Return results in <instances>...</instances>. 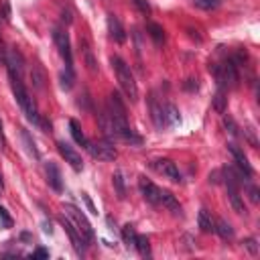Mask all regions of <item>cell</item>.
<instances>
[{"instance_id":"cell-23","label":"cell","mask_w":260,"mask_h":260,"mask_svg":"<svg viewBox=\"0 0 260 260\" xmlns=\"http://www.w3.org/2000/svg\"><path fill=\"white\" fill-rule=\"evenodd\" d=\"M179 120H181L179 118V110L173 104H165V122H167V126H173Z\"/></svg>"},{"instance_id":"cell-8","label":"cell","mask_w":260,"mask_h":260,"mask_svg":"<svg viewBox=\"0 0 260 260\" xmlns=\"http://www.w3.org/2000/svg\"><path fill=\"white\" fill-rule=\"evenodd\" d=\"M57 148H59V152H61V156L65 158V162H69L75 171H81L83 169V160H81V154L71 146V144H67V142H63V140H59L57 142Z\"/></svg>"},{"instance_id":"cell-40","label":"cell","mask_w":260,"mask_h":260,"mask_svg":"<svg viewBox=\"0 0 260 260\" xmlns=\"http://www.w3.org/2000/svg\"><path fill=\"white\" fill-rule=\"evenodd\" d=\"M0 187H2V177H0Z\"/></svg>"},{"instance_id":"cell-38","label":"cell","mask_w":260,"mask_h":260,"mask_svg":"<svg viewBox=\"0 0 260 260\" xmlns=\"http://www.w3.org/2000/svg\"><path fill=\"white\" fill-rule=\"evenodd\" d=\"M185 87H187V89H193V87L197 89V79H187V83H185Z\"/></svg>"},{"instance_id":"cell-11","label":"cell","mask_w":260,"mask_h":260,"mask_svg":"<svg viewBox=\"0 0 260 260\" xmlns=\"http://www.w3.org/2000/svg\"><path fill=\"white\" fill-rule=\"evenodd\" d=\"M228 150L232 152V156H234V160H236V165H238L240 173H242V175H246V177H252V175H254V169L250 167L248 156L244 154V150H242L240 146H236L234 142H230V144H228Z\"/></svg>"},{"instance_id":"cell-10","label":"cell","mask_w":260,"mask_h":260,"mask_svg":"<svg viewBox=\"0 0 260 260\" xmlns=\"http://www.w3.org/2000/svg\"><path fill=\"white\" fill-rule=\"evenodd\" d=\"M61 225L67 230V234H69V240H71V244H73V248H75V252L79 254V256H83V252H85V246H87V242H85V238L75 230V225L67 219V217H61Z\"/></svg>"},{"instance_id":"cell-35","label":"cell","mask_w":260,"mask_h":260,"mask_svg":"<svg viewBox=\"0 0 260 260\" xmlns=\"http://www.w3.org/2000/svg\"><path fill=\"white\" fill-rule=\"evenodd\" d=\"M0 217L4 219V225H10V223H12V219H10V215L6 213V209H4V207H0Z\"/></svg>"},{"instance_id":"cell-7","label":"cell","mask_w":260,"mask_h":260,"mask_svg":"<svg viewBox=\"0 0 260 260\" xmlns=\"http://www.w3.org/2000/svg\"><path fill=\"white\" fill-rule=\"evenodd\" d=\"M152 167H154L156 173H160L162 177L171 179L173 183H181V173H179V169H177V165H175L173 160H169V158H158V160L152 162Z\"/></svg>"},{"instance_id":"cell-36","label":"cell","mask_w":260,"mask_h":260,"mask_svg":"<svg viewBox=\"0 0 260 260\" xmlns=\"http://www.w3.org/2000/svg\"><path fill=\"white\" fill-rule=\"evenodd\" d=\"M32 258H49V252H47L45 248H39V250L32 254Z\"/></svg>"},{"instance_id":"cell-2","label":"cell","mask_w":260,"mask_h":260,"mask_svg":"<svg viewBox=\"0 0 260 260\" xmlns=\"http://www.w3.org/2000/svg\"><path fill=\"white\" fill-rule=\"evenodd\" d=\"M112 67H114V71H116L118 83H120L122 91L126 93V98H128L130 102H136V100H138V85H136V81H134V75H132V71H130V65H128L122 57L114 55V57H112Z\"/></svg>"},{"instance_id":"cell-27","label":"cell","mask_w":260,"mask_h":260,"mask_svg":"<svg viewBox=\"0 0 260 260\" xmlns=\"http://www.w3.org/2000/svg\"><path fill=\"white\" fill-rule=\"evenodd\" d=\"M122 238H124V242H126L128 246H134V242H136V232H134V228H132L130 223H126V225L122 228Z\"/></svg>"},{"instance_id":"cell-39","label":"cell","mask_w":260,"mask_h":260,"mask_svg":"<svg viewBox=\"0 0 260 260\" xmlns=\"http://www.w3.org/2000/svg\"><path fill=\"white\" fill-rule=\"evenodd\" d=\"M0 144H4V132H2V122H0Z\"/></svg>"},{"instance_id":"cell-33","label":"cell","mask_w":260,"mask_h":260,"mask_svg":"<svg viewBox=\"0 0 260 260\" xmlns=\"http://www.w3.org/2000/svg\"><path fill=\"white\" fill-rule=\"evenodd\" d=\"M248 193H250L252 203H258V187L256 185H248Z\"/></svg>"},{"instance_id":"cell-14","label":"cell","mask_w":260,"mask_h":260,"mask_svg":"<svg viewBox=\"0 0 260 260\" xmlns=\"http://www.w3.org/2000/svg\"><path fill=\"white\" fill-rule=\"evenodd\" d=\"M108 30H110V37L116 41V43H124L126 41V30L122 26V22L118 20L116 14H108Z\"/></svg>"},{"instance_id":"cell-24","label":"cell","mask_w":260,"mask_h":260,"mask_svg":"<svg viewBox=\"0 0 260 260\" xmlns=\"http://www.w3.org/2000/svg\"><path fill=\"white\" fill-rule=\"evenodd\" d=\"M20 138H22V142H24V146H26L28 154H30V156H35V158H39V150H37V146H35V142H32V138H30L28 130L20 128Z\"/></svg>"},{"instance_id":"cell-34","label":"cell","mask_w":260,"mask_h":260,"mask_svg":"<svg viewBox=\"0 0 260 260\" xmlns=\"http://www.w3.org/2000/svg\"><path fill=\"white\" fill-rule=\"evenodd\" d=\"M2 18H4V20H10V6H8V0H2Z\"/></svg>"},{"instance_id":"cell-3","label":"cell","mask_w":260,"mask_h":260,"mask_svg":"<svg viewBox=\"0 0 260 260\" xmlns=\"http://www.w3.org/2000/svg\"><path fill=\"white\" fill-rule=\"evenodd\" d=\"M223 173V183L228 187V197H230V203L232 207L238 211V213H246V207H244V201H242V195H240V177H244L240 171L228 167L221 171Z\"/></svg>"},{"instance_id":"cell-12","label":"cell","mask_w":260,"mask_h":260,"mask_svg":"<svg viewBox=\"0 0 260 260\" xmlns=\"http://www.w3.org/2000/svg\"><path fill=\"white\" fill-rule=\"evenodd\" d=\"M138 189H140L144 201H148L150 205H158V193H160V189L152 181H148L146 177H140L138 179Z\"/></svg>"},{"instance_id":"cell-16","label":"cell","mask_w":260,"mask_h":260,"mask_svg":"<svg viewBox=\"0 0 260 260\" xmlns=\"http://www.w3.org/2000/svg\"><path fill=\"white\" fill-rule=\"evenodd\" d=\"M45 175H47V183H49L55 191H63L61 173H59V169H57L55 162H47V165H45Z\"/></svg>"},{"instance_id":"cell-19","label":"cell","mask_w":260,"mask_h":260,"mask_svg":"<svg viewBox=\"0 0 260 260\" xmlns=\"http://www.w3.org/2000/svg\"><path fill=\"white\" fill-rule=\"evenodd\" d=\"M197 223H199L201 232H213V219H211V213H209L205 207L199 211V215H197Z\"/></svg>"},{"instance_id":"cell-15","label":"cell","mask_w":260,"mask_h":260,"mask_svg":"<svg viewBox=\"0 0 260 260\" xmlns=\"http://www.w3.org/2000/svg\"><path fill=\"white\" fill-rule=\"evenodd\" d=\"M79 49H81L85 67H87L91 73H95V71H98V61H95V57H93V49H91V45H89V41H87L85 37L79 39Z\"/></svg>"},{"instance_id":"cell-17","label":"cell","mask_w":260,"mask_h":260,"mask_svg":"<svg viewBox=\"0 0 260 260\" xmlns=\"http://www.w3.org/2000/svg\"><path fill=\"white\" fill-rule=\"evenodd\" d=\"M69 132H71V136H73V140H75L77 144L87 146V138H85V134H83V130H81V124H79L77 120H69Z\"/></svg>"},{"instance_id":"cell-13","label":"cell","mask_w":260,"mask_h":260,"mask_svg":"<svg viewBox=\"0 0 260 260\" xmlns=\"http://www.w3.org/2000/svg\"><path fill=\"white\" fill-rule=\"evenodd\" d=\"M158 205H162L165 209H169V211L175 213V215H181V203H179L177 197H175L171 191H167V189H160V193H158Z\"/></svg>"},{"instance_id":"cell-32","label":"cell","mask_w":260,"mask_h":260,"mask_svg":"<svg viewBox=\"0 0 260 260\" xmlns=\"http://www.w3.org/2000/svg\"><path fill=\"white\" fill-rule=\"evenodd\" d=\"M244 248H248V250H250V254H258V244H256V240H254V238L244 240Z\"/></svg>"},{"instance_id":"cell-26","label":"cell","mask_w":260,"mask_h":260,"mask_svg":"<svg viewBox=\"0 0 260 260\" xmlns=\"http://www.w3.org/2000/svg\"><path fill=\"white\" fill-rule=\"evenodd\" d=\"M30 77H32V85H35L37 89H43V87H45V73H43L39 67H32Z\"/></svg>"},{"instance_id":"cell-21","label":"cell","mask_w":260,"mask_h":260,"mask_svg":"<svg viewBox=\"0 0 260 260\" xmlns=\"http://www.w3.org/2000/svg\"><path fill=\"white\" fill-rule=\"evenodd\" d=\"M213 232H217V236H221V238H232L234 236V230H232V225L225 219H215Z\"/></svg>"},{"instance_id":"cell-31","label":"cell","mask_w":260,"mask_h":260,"mask_svg":"<svg viewBox=\"0 0 260 260\" xmlns=\"http://www.w3.org/2000/svg\"><path fill=\"white\" fill-rule=\"evenodd\" d=\"M134 2V6L142 12V14H150V4L146 2V0H132Z\"/></svg>"},{"instance_id":"cell-37","label":"cell","mask_w":260,"mask_h":260,"mask_svg":"<svg viewBox=\"0 0 260 260\" xmlns=\"http://www.w3.org/2000/svg\"><path fill=\"white\" fill-rule=\"evenodd\" d=\"M219 175H221V171L211 173V175H209V183H219Z\"/></svg>"},{"instance_id":"cell-18","label":"cell","mask_w":260,"mask_h":260,"mask_svg":"<svg viewBox=\"0 0 260 260\" xmlns=\"http://www.w3.org/2000/svg\"><path fill=\"white\" fill-rule=\"evenodd\" d=\"M225 106H228V93H225V87H217L215 95H213V110L223 114L225 112Z\"/></svg>"},{"instance_id":"cell-4","label":"cell","mask_w":260,"mask_h":260,"mask_svg":"<svg viewBox=\"0 0 260 260\" xmlns=\"http://www.w3.org/2000/svg\"><path fill=\"white\" fill-rule=\"evenodd\" d=\"M63 211H65V215H67V219L75 225V230L85 238V242L89 244L91 240H93V228H91V223L87 221V217L83 215V211L81 209H77L75 205H71V203H65L63 205Z\"/></svg>"},{"instance_id":"cell-9","label":"cell","mask_w":260,"mask_h":260,"mask_svg":"<svg viewBox=\"0 0 260 260\" xmlns=\"http://www.w3.org/2000/svg\"><path fill=\"white\" fill-rule=\"evenodd\" d=\"M148 110H150L152 124H154L158 130H162V128L167 126V122H165V106L158 102V98H156L154 93L148 95Z\"/></svg>"},{"instance_id":"cell-29","label":"cell","mask_w":260,"mask_h":260,"mask_svg":"<svg viewBox=\"0 0 260 260\" xmlns=\"http://www.w3.org/2000/svg\"><path fill=\"white\" fill-rule=\"evenodd\" d=\"M73 69H65V73H61V87L63 89H71L73 85Z\"/></svg>"},{"instance_id":"cell-1","label":"cell","mask_w":260,"mask_h":260,"mask_svg":"<svg viewBox=\"0 0 260 260\" xmlns=\"http://www.w3.org/2000/svg\"><path fill=\"white\" fill-rule=\"evenodd\" d=\"M8 75H10V87H12V93H14L16 102H18V106L22 108V112L26 114V118H28L32 124L39 126L41 116H39V112H37V104H35V100L30 98V93L26 91L20 73H16V71H8Z\"/></svg>"},{"instance_id":"cell-25","label":"cell","mask_w":260,"mask_h":260,"mask_svg":"<svg viewBox=\"0 0 260 260\" xmlns=\"http://www.w3.org/2000/svg\"><path fill=\"white\" fill-rule=\"evenodd\" d=\"M112 183H114V187H116V195H118V199H124V197H126V185H124V179H122V173H120V171L114 173Z\"/></svg>"},{"instance_id":"cell-20","label":"cell","mask_w":260,"mask_h":260,"mask_svg":"<svg viewBox=\"0 0 260 260\" xmlns=\"http://www.w3.org/2000/svg\"><path fill=\"white\" fill-rule=\"evenodd\" d=\"M134 248L138 250V254L142 258H150V242L146 236H138L136 234V242H134Z\"/></svg>"},{"instance_id":"cell-22","label":"cell","mask_w":260,"mask_h":260,"mask_svg":"<svg viewBox=\"0 0 260 260\" xmlns=\"http://www.w3.org/2000/svg\"><path fill=\"white\" fill-rule=\"evenodd\" d=\"M146 30H148V35L152 37V41H154L156 45H160V43L165 41V30H162L160 24H156V22H148Z\"/></svg>"},{"instance_id":"cell-30","label":"cell","mask_w":260,"mask_h":260,"mask_svg":"<svg viewBox=\"0 0 260 260\" xmlns=\"http://www.w3.org/2000/svg\"><path fill=\"white\" fill-rule=\"evenodd\" d=\"M223 126L230 130V134H234V136H238V126H236V122L230 118V116H225L223 118Z\"/></svg>"},{"instance_id":"cell-6","label":"cell","mask_w":260,"mask_h":260,"mask_svg":"<svg viewBox=\"0 0 260 260\" xmlns=\"http://www.w3.org/2000/svg\"><path fill=\"white\" fill-rule=\"evenodd\" d=\"M53 41L59 49V55L65 61V69H73V55H71V43H69L67 32L63 28H55L53 30Z\"/></svg>"},{"instance_id":"cell-5","label":"cell","mask_w":260,"mask_h":260,"mask_svg":"<svg viewBox=\"0 0 260 260\" xmlns=\"http://www.w3.org/2000/svg\"><path fill=\"white\" fill-rule=\"evenodd\" d=\"M87 152L98 158V160H114L118 156V150L116 146L108 140V138H102V140H87Z\"/></svg>"},{"instance_id":"cell-28","label":"cell","mask_w":260,"mask_h":260,"mask_svg":"<svg viewBox=\"0 0 260 260\" xmlns=\"http://www.w3.org/2000/svg\"><path fill=\"white\" fill-rule=\"evenodd\" d=\"M193 4L201 10H215L221 4V0H193Z\"/></svg>"}]
</instances>
